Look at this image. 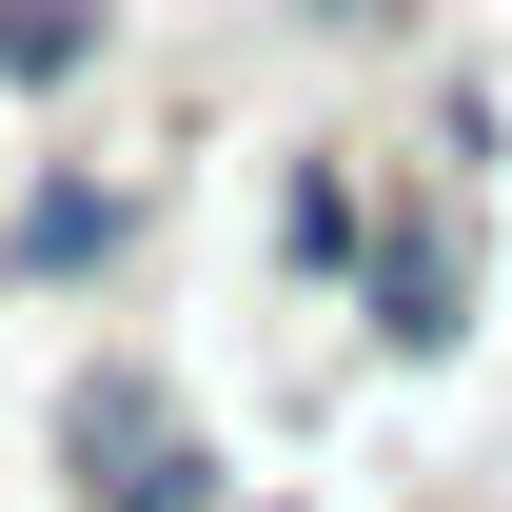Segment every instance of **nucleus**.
<instances>
[{"instance_id": "obj_1", "label": "nucleus", "mask_w": 512, "mask_h": 512, "mask_svg": "<svg viewBox=\"0 0 512 512\" xmlns=\"http://www.w3.org/2000/svg\"><path fill=\"white\" fill-rule=\"evenodd\" d=\"M60 493L79 512H237V453L197 434V394L158 355H79L60 375Z\"/></svg>"}, {"instance_id": "obj_2", "label": "nucleus", "mask_w": 512, "mask_h": 512, "mask_svg": "<svg viewBox=\"0 0 512 512\" xmlns=\"http://www.w3.org/2000/svg\"><path fill=\"white\" fill-rule=\"evenodd\" d=\"M355 335H375L394 375H434L453 335H473V237H453V217H375V256H355Z\"/></svg>"}, {"instance_id": "obj_3", "label": "nucleus", "mask_w": 512, "mask_h": 512, "mask_svg": "<svg viewBox=\"0 0 512 512\" xmlns=\"http://www.w3.org/2000/svg\"><path fill=\"white\" fill-rule=\"evenodd\" d=\"M119 256H138L119 178H20V217H0V276H20V296H99Z\"/></svg>"}, {"instance_id": "obj_4", "label": "nucleus", "mask_w": 512, "mask_h": 512, "mask_svg": "<svg viewBox=\"0 0 512 512\" xmlns=\"http://www.w3.org/2000/svg\"><path fill=\"white\" fill-rule=\"evenodd\" d=\"M375 217H394V197L355 178V158H296V178H276V276H296V296H335V276L375 256Z\"/></svg>"}, {"instance_id": "obj_5", "label": "nucleus", "mask_w": 512, "mask_h": 512, "mask_svg": "<svg viewBox=\"0 0 512 512\" xmlns=\"http://www.w3.org/2000/svg\"><path fill=\"white\" fill-rule=\"evenodd\" d=\"M99 60H119V20H99V0H0V99H79Z\"/></svg>"}, {"instance_id": "obj_6", "label": "nucleus", "mask_w": 512, "mask_h": 512, "mask_svg": "<svg viewBox=\"0 0 512 512\" xmlns=\"http://www.w3.org/2000/svg\"><path fill=\"white\" fill-rule=\"evenodd\" d=\"M296 20H335V40H375V20H414V0H296Z\"/></svg>"}, {"instance_id": "obj_7", "label": "nucleus", "mask_w": 512, "mask_h": 512, "mask_svg": "<svg viewBox=\"0 0 512 512\" xmlns=\"http://www.w3.org/2000/svg\"><path fill=\"white\" fill-rule=\"evenodd\" d=\"M237 512H276V493H237Z\"/></svg>"}]
</instances>
